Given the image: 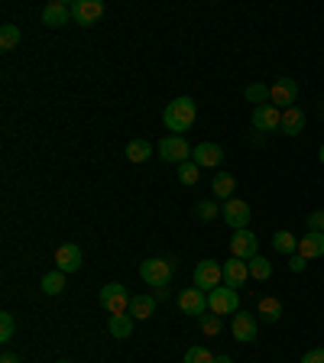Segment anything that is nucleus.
<instances>
[{
	"instance_id": "2",
	"label": "nucleus",
	"mask_w": 324,
	"mask_h": 363,
	"mask_svg": "<svg viewBox=\"0 0 324 363\" xmlns=\"http://www.w3.org/2000/svg\"><path fill=\"white\" fill-rule=\"evenodd\" d=\"M98 302H101V308L111 311V315H130L133 295H130L127 286H121V282H107V286L98 292Z\"/></svg>"
},
{
	"instance_id": "24",
	"label": "nucleus",
	"mask_w": 324,
	"mask_h": 363,
	"mask_svg": "<svg viewBox=\"0 0 324 363\" xmlns=\"http://www.w3.org/2000/svg\"><path fill=\"white\" fill-rule=\"evenodd\" d=\"M152 156V146L146 140H130L127 143V159L130 162H146Z\"/></svg>"
},
{
	"instance_id": "35",
	"label": "nucleus",
	"mask_w": 324,
	"mask_h": 363,
	"mask_svg": "<svg viewBox=\"0 0 324 363\" xmlns=\"http://www.w3.org/2000/svg\"><path fill=\"white\" fill-rule=\"evenodd\" d=\"M305 220H308V230H318V234H324V208H318V211H311Z\"/></svg>"
},
{
	"instance_id": "17",
	"label": "nucleus",
	"mask_w": 324,
	"mask_h": 363,
	"mask_svg": "<svg viewBox=\"0 0 324 363\" xmlns=\"http://www.w3.org/2000/svg\"><path fill=\"white\" fill-rule=\"evenodd\" d=\"M247 279H250V263L247 259H227L224 263V282L230 289H237V286H247Z\"/></svg>"
},
{
	"instance_id": "32",
	"label": "nucleus",
	"mask_w": 324,
	"mask_h": 363,
	"mask_svg": "<svg viewBox=\"0 0 324 363\" xmlns=\"http://www.w3.org/2000/svg\"><path fill=\"white\" fill-rule=\"evenodd\" d=\"M195 218H201V220L220 218V204H214V201H198V204H195Z\"/></svg>"
},
{
	"instance_id": "5",
	"label": "nucleus",
	"mask_w": 324,
	"mask_h": 363,
	"mask_svg": "<svg viewBox=\"0 0 324 363\" xmlns=\"http://www.w3.org/2000/svg\"><path fill=\"white\" fill-rule=\"evenodd\" d=\"M195 286L201 289V292H211V289L224 286V263H218V259H201V263L195 266Z\"/></svg>"
},
{
	"instance_id": "28",
	"label": "nucleus",
	"mask_w": 324,
	"mask_h": 363,
	"mask_svg": "<svg viewBox=\"0 0 324 363\" xmlns=\"http://www.w3.org/2000/svg\"><path fill=\"white\" fill-rule=\"evenodd\" d=\"M250 276H253V279H259V282H266L272 276V263H269V259H263V257H253V259H250Z\"/></svg>"
},
{
	"instance_id": "6",
	"label": "nucleus",
	"mask_w": 324,
	"mask_h": 363,
	"mask_svg": "<svg viewBox=\"0 0 324 363\" xmlns=\"http://www.w3.org/2000/svg\"><path fill=\"white\" fill-rule=\"evenodd\" d=\"M156 152L162 162H175V166H181V162L191 159V146L185 136H166V140L156 146Z\"/></svg>"
},
{
	"instance_id": "25",
	"label": "nucleus",
	"mask_w": 324,
	"mask_h": 363,
	"mask_svg": "<svg viewBox=\"0 0 324 363\" xmlns=\"http://www.w3.org/2000/svg\"><path fill=\"white\" fill-rule=\"evenodd\" d=\"M16 45H20V26L4 23V26H0V49H4V52H10V49H16Z\"/></svg>"
},
{
	"instance_id": "26",
	"label": "nucleus",
	"mask_w": 324,
	"mask_h": 363,
	"mask_svg": "<svg viewBox=\"0 0 324 363\" xmlns=\"http://www.w3.org/2000/svg\"><path fill=\"white\" fill-rule=\"evenodd\" d=\"M62 289H65V272H59V269L45 272V276H43V292L45 295H59Z\"/></svg>"
},
{
	"instance_id": "16",
	"label": "nucleus",
	"mask_w": 324,
	"mask_h": 363,
	"mask_svg": "<svg viewBox=\"0 0 324 363\" xmlns=\"http://www.w3.org/2000/svg\"><path fill=\"white\" fill-rule=\"evenodd\" d=\"M68 20H72V4H65V0H52V4H45V10H43L45 26L59 30V26H68Z\"/></svg>"
},
{
	"instance_id": "14",
	"label": "nucleus",
	"mask_w": 324,
	"mask_h": 363,
	"mask_svg": "<svg viewBox=\"0 0 324 363\" xmlns=\"http://www.w3.org/2000/svg\"><path fill=\"white\" fill-rule=\"evenodd\" d=\"M253 127L263 130V133H272V130L282 127V111L276 104H259L253 107Z\"/></svg>"
},
{
	"instance_id": "27",
	"label": "nucleus",
	"mask_w": 324,
	"mask_h": 363,
	"mask_svg": "<svg viewBox=\"0 0 324 363\" xmlns=\"http://www.w3.org/2000/svg\"><path fill=\"white\" fill-rule=\"evenodd\" d=\"M272 247L279 250V253H298V240H295V234H289V230H279V234L272 237Z\"/></svg>"
},
{
	"instance_id": "12",
	"label": "nucleus",
	"mask_w": 324,
	"mask_h": 363,
	"mask_svg": "<svg viewBox=\"0 0 324 363\" xmlns=\"http://www.w3.org/2000/svg\"><path fill=\"white\" fill-rule=\"evenodd\" d=\"M82 263H84V257H82V247H75V243H62L59 250H55V269L59 272H78L82 269Z\"/></svg>"
},
{
	"instance_id": "3",
	"label": "nucleus",
	"mask_w": 324,
	"mask_h": 363,
	"mask_svg": "<svg viewBox=\"0 0 324 363\" xmlns=\"http://www.w3.org/2000/svg\"><path fill=\"white\" fill-rule=\"evenodd\" d=\"M237 308H240V295H237V289L230 286H218L208 292V311H214V315H237Z\"/></svg>"
},
{
	"instance_id": "7",
	"label": "nucleus",
	"mask_w": 324,
	"mask_h": 363,
	"mask_svg": "<svg viewBox=\"0 0 324 363\" xmlns=\"http://www.w3.org/2000/svg\"><path fill=\"white\" fill-rule=\"evenodd\" d=\"M230 253H234L237 259H253L259 257V240L257 234L250 230V227H243V230H234V237H230Z\"/></svg>"
},
{
	"instance_id": "8",
	"label": "nucleus",
	"mask_w": 324,
	"mask_h": 363,
	"mask_svg": "<svg viewBox=\"0 0 324 363\" xmlns=\"http://www.w3.org/2000/svg\"><path fill=\"white\" fill-rule=\"evenodd\" d=\"M179 311L189 318H201L208 311V292H201L198 286L191 289H181L179 292Z\"/></svg>"
},
{
	"instance_id": "23",
	"label": "nucleus",
	"mask_w": 324,
	"mask_h": 363,
	"mask_svg": "<svg viewBox=\"0 0 324 363\" xmlns=\"http://www.w3.org/2000/svg\"><path fill=\"white\" fill-rule=\"evenodd\" d=\"M152 311H156V298H150V295H133V302H130V315H133L136 321L152 318Z\"/></svg>"
},
{
	"instance_id": "15",
	"label": "nucleus",
	"mask_w": 324,
	"mask_h": 363,
	"mask_svg": "<svg viewBox=\"0 0 324 363\" xmlns=\"http://www.w3.org/2000/svg\"><path fill=\"white\" fill-rule=\"evenodd\" d=\"M220 159H224V150L218 143H198L191 150V162L198 169H214V166H220Z\"/></svg>"
},
{
	"instance_id": "10",
	"label": "nucleus",
	"mask_w": 324,
	"mask_h": 363,
	"mask_svg": "<svg viewBox=\"0 0 324 363\" xmlns=\"http://www.w3.org/2000/svg\"><path fill=\"white\" fill-rule=\"evenodd\" d=\"M101 16H104V4L101 0H75L72 4V20L78 26H94Z\"/></svg>"
},
{
	"instance_id": "4",
	"label": "nucleus",
	"mask_w": 324,
	"mask_h": 363,
	"mask_svg": "<svg viewBox=\"0 0 324 363\" xmlns=\"http://www.w3.org/2000/svg\"><path fill=\"white\" fill-rule=\"evenodd\" d=\"M140 276H143L146 286L166 289L169 282H172V263H169V259H162V257L143 259V266H140Z\"/></svg>"
},
{
	"instance_id": "9",
	"label": "nucleus",
	"mask_w": 324,
	"mask_h": 363,
	"mask_svg": "<svg viewBox=\"0 0 324 363\" xmlns=\"http://www.w3.org/2000/svg\"><path fill=\"white\" fill-rule=\"evenodd\" d=\"M220 218L234 227V230H243V227H250V204L240 201V198H227L220 204Z\"/></svg>"
},
{
	"instance_id": "11",
	"label": "nucleus",
	"mask_w": 324,
	"mask_h": 363,
	"mask_svg": "<svg viewBox=\"0 0 324 363\" xmlns=\"http://www.w3.org/2000/svg\"><path fill=\"white\" fill-rule=\"evenodd\" d=\"M295 98H298V82H295V78H279V82L269 88V101L276 107H282V111L295 107Z\"/></svg>"
},
{
	"instance_id": "29",
	"label": "nucleus",
	"mask_w": 324,
	"mask_h": 363,
	"mask_svg": "<svg viewBox=\"0 0 324 363\" xmlns=\"http://www.w3.org/2000/svg\"><path fill=\"white\" fill-rule=\"evenodd\" d=\"M243 94H247V101H250V104H266V101H269V88H266V84H250V88L247 91H243Z\"/></svg>"
},
{
	"instance_id": "19",
	"label": "nucleus",
	"mask_w": 324,
	"mask_h": 363,
	"mask_svg": "<svg viewBox=\"0 0 324 363\" xmlns=\"http://www.w3.org/2000/svg\"><path fill=\"white\" fill-rule=\"evenodd\" d=\"M282 136H298L305 130V111L302 107H289L282 111Z\"/></svg>"
},
{
	"instance_id": "1",
	"label": "nucleus",
	"mask_w": 324,
	"mask_h": 363,
	"mask_svg": "<svg viewBox=\"0 0 324 363\" xmlns=\"http://www.w3.org/2000/svg\"><path fill=\"white\" fill-rule=\"evenodd\" d=\"M195 117H198L195 98H175L172 104L162 111V123H166V130H172V136H181L185 130H191Z\"/></svg>"
},
{
	"instance_id": "34",
	"label": "nucleus",
	"mask_w": 324,
	"mask_h": 363,
	"mask_svg": "<svg viewBox=\"0 0 324 363\" xmlns=\"http://www.w3.org/2000/svg\"><path fill=\"white\" fill-rule=\"evenodd\" d=\"M220 328H224V325H220V315H214V311H204V315H201V331L214 337V334H220Z\"/></svg>"
},
{
	"instance_id": "40",
	"label": "nucleus",
	"mask_w": 324,
	"mask_h": 363,
	"mask_svg": "<svg viewBox=\"0 0 324 363\" xmlns=\"http://www.w3.org/2000/svg\"><path fill=\"white\" fill-rule=\"evenodd\" d=\"M318 159H321V166H324V146H321V150H318Z\"/></svg>"
},
{
	"instance_id": "13",
	"label": "nucleus",
	"mask_w": 324,
	"mask_h": 363,
	"mask_svg": "<svg viewBox=\"0 0 324 363\" xmlns=\"http://www.w3.org/2000/svg\"><path fill=\"white\" fill-rule=\"evenodd\" d=\"M257 315H250V311H237L234 321H230V334H234V340H240V344H250V340H257Z\"/></svg>"
},
{
	"instance_id": "38",
	"label": "nucleus",
	"mask_w": 324,
	"mask_h": 363,
	"mask_svg": "<svg viewBox=\"0 0 324 363\" xmlns=\"http://www.w3.org/2000/svg\"><path fill=\"white\" fill-rule=\"evenodd\" d=\"M0 363H20V357H16V354H4V357H0Z\"/></svg>"
},
{
	"instance_id": "41",
	"label": "nucleus",
	"mask_w": 324,
	"mask_h": 363,
	"mask_svg": "<svg viewBox=\"0 0 324 363\" xmlns=\"http://www.w3.org/2000/svg\"><path fill=\"white\" fill-rule=\"evenodd\" d=\"M59 363H72V360H59Z\"/></svg>"
},
{
	"instance_id": "37",
	"label": "nucleus",
	"mask_w": 324,
	"mask_h": 363,
	"mask_svg": "<svg viewBox=\"0 0 324 363\" xmlns=\"http://www.w3.org/2000/svg\"><path fill=\"white\" fill-rule=\"evenodd\" d=\"M305 263H308V259H305V257H292V263H289V269H292V272H302V269H305Z\"/></svg>"
},
{
	"instance_id": "39",
	"label": "nucleus",
	"mask_w": 324,
	"mask_h": 363,
	"mask_svg": "<svg viewBox=\"0 0 324 363\" xmlns=\"http://www.w3.org/2000/svg\"><path fill=\"white\" fill-rule=\"evenodd\" d=\"M214 363H234V360H230L227 354H218V357H214Z\"/></svg>"
},
{
	"instance_id": "30",
	"label": "nucleus",
	"mask_w": 324,
	"mask_h": 363,
	"mask_svg": "<svg viewBox=\"0 0 324 363\" xmlns=\"http://www.w3.org/2000/svg\"><path fill=\"white\" fill-rule=\"evenodd\" d=\"M185 363H214V354L208 347H201V344H198V347L185 350Z\"/></svg>"
},
{
	"instance_id": "33",
	"label": "nucleus",
	"mask_w": 324,
	"mask_h": 363,
	"mask_svg": "<svg viewBox=\"0 0 324 363\" xmlns=\"http://www.w3.org/2000/svg\"><path fill=\"white\" fill-rule=\"evenodd\" d=\"M13 331H16V321L10 311H0V340L7 344V340H13Z\"/></svg>"
},
{
	"instance_id": "22",
	"label": "nucleus",
	"mask_w": 324,
	"mask_h": 363,
	"mask_svg": "<svg viewBox=\"0 0 324 363\" xmlns=\"http://www.w3.org/2000/svg\"><path fill=\"white\" fill-rule=\"evenodd\" d=\"M133 315H111V321H107V328H111V334L117 340H127L130 334H133Z\"/></svg>"
},
{
	"instance_id": "31",
	"label": "nucleus",
	"mask_w": 324,
	"mask_h": 363,
	"mask_svg": "<svg viewBox=\"0 0 324 363\" xmlns=\"http://www.w3.org/2000/svg\"><path fill=\"white\" fill-rule=\"evenodd\" d=\"M198 175H201V169H198L195 162H191V159H189V162H181V166H179V182H181V185H195V182H198Z\"/></svg>"
},
{
	"instance_id": "21",
	"label": "nucleus",
	"mask_w": 324,
	"mask_h": 363,
	"mask_svg": "<svg viewBox=\"0 0 324 363\" xmlns=\"http://www.w3.org/2000/svg\"><path fill=\"white\" fill-rule=\"evenodd\" d=\"M234 189H237V179L230 172H220V175H214V182H211V191H214V198H220V201H227V198H234Z\"/></svg>"
},
{
	"instance_id": "20",
	"label": "nucleus",
	"mask_w": 324,
	"mask_h": 363,
	"mask_svg": "<svg viewBox=\"0 0 324 363\" xmlns=\"http://www.w3.org/2000/svg\"><path fill=\"white\" fill-rule=\"evenodd\" d=\"M257 318L259 321H269V325H276L282 318V302L279 298H272V295H263L257 302Z\"/></svg>"
},
{
	"instance_id": "18",
	"label": "nucleus",
	"mask_w": 324,
	"mask_h": 363,
	"mask_svg": "<svg viewBox=\"0 0 324 363\" xmlns=\"http://www.w3.org/2000/svg\"><path fill=\"white\" fill-rule=\"evenodd\" d=\"M298 257H305V259L324 257V234H318V230H308V234L298 240Z\"/></svg>"
},
{
	"instance_id": "36",
	"label": "nucleus",
	"mask_w": 324,
	"mask_h": 363,
	"mask_svg": "<svg viewBox=\"0 0 324 363\" xmlns=\"http://www.w3.org/2000/svg\"><path fill=\"white\" fill-rule=\"evenodd\" d=\"M302 363H324V347H315L302 357Z\"/></svg>"
}]
</instances>
